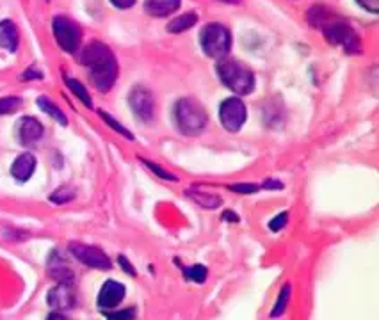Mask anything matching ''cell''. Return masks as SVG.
<instances>
[{"instance_id": "4fadbf2b", "label": "cell", "mask_w": 379, "mask_h": 320, "mask_svg": "<svg viewBox=\"0 0 379 320\" xmlns=\"http://www.w3.org/2000/svg\"><path fill=\"white\" fill-rule=\"evenodd\" d=\"M34 169H36V159H34L33 153H22V155H18V159L13 162L11 175L15 180L27 182L29 178L34 175Z\"/></svg>"}, {"instance_id": "d6a6232c", "label": "cell", "mask_w": 379, "mask_h": 320, "mask_svg": "<svg viewBox=\"0 0 379 320\" xmlns=\"http://www.w3.org/2000/svg\"><path fill=\"white\" fill-rule=\"evenodd\" d=\"M41 77H43V73H41L40 70L31 68V70H27V72H25L24 75H22V79L29 80V79H41Z\"/></svg>"}, {"instance_id": "52a82bcc", "label": "cell", "mask_w": 379, "mask_h": 320, "mask_svg": "<svg viewBox=\"0 0 379 320\" xmlns=\"http://www.w3.org/2000/svg\"><path fill=\"white\" fill-rule=\"evenodd\" d=\"M246 105L242 104V100H239V98H226L219 105V121H221L226 132H239L246 123Z\"/></svg>"}, {"instance_id": "5bb4252c", "label": "cell", "mask_w": 379, "mask_h": 320, "mask_svg": "<svg viewBox=\"0 0 379 320\" xmlns=\"http://www.w3.org/2000/svg\"><path fill=\"white\" fill-rule=\"evenodd\" d=\"M182 0H145V11L155 18H164L180 9Z\"/></svg>"}, {"instance_id": "9a60e30c", "label": "cell", "mask_w": 379, "mask_h": 320, "mask_svg": "<svg viewBox=\"0 0 379 320\" xmlns=\"http://www.w3.org/2000/svg\"><path fill=\"white\" fill-rule=\"evenodd\" d=\"M18 43H20V34H18V29L15 25V22H0V47L6 48L8 52H17Z\"/></svg>"}, {"instance_id": "d590c367", "label": "cell", "mask_w": 379, "mask_h": 320, "mask_svg": "<svg viewBox=\"0 0 379 320\" xmlns=\"http://www.w3.org/2000/svg\"><path fill=\"white\" fill-rule=\"evenodd\" d=\"M225 2H232V4H237L239 0H225Z\"/></svg>"}, {"instance_id": "d4e9b609", "label": "cell", "mask_w": 379, "mask_h": 320, "mask_svg": "<svg viewBox=\"0 0 379 320\" xmlns=\"http://www.w3.org/2000/svg\"><path fill=\"white\" fill-rule=\"evenodd\" d=\"M73 198H75V191H73V189L61 187L59 191H56L52 196H50V201H54V203H68Z\"/></svg>"}, {"instance_id": "836d02e7", "label": "cell", "mask_w": 379, "mask_h": 320, "mask_svg": "<svg viewBox=\"0 0 379 320\" xmlns=\"http://www.w3.org/2000/svg\"><path fill=\"white\" fill-rule=\"evenodd\" d=\"M221 219L232 221V223H239V216L235 212H232V210H226V212L221 216Z\"/></svg>"}, {"instance_id": "3957f363", "label": "cell", "mask_w": 379, "mask_h": 320, "mask_svg": "<svg viewBox=\"0 0 379 320\" xmlns=\"http://www.w3.org/2000/svg\"><path fill=\"white\" fill-rule=\"evenodd\" d=\"M173 116L177 128L184 136H200L209 123V114L205 107L194 98H180L175 104Z\"/></svg>"}, {"instance_id": "f1b7e54d", "label": "cell", "mask_w": 379, "mask_h": 320, "mask_svg": "<svg viewBox=\"0 0 379 320\" xmlns=\"http://www.w3.org/2000/svg\"><path fill=\"white\" fill-rule=\"evenodd\" d=\"M358 6H362L365 11L372 13V15H378L379 13V0H356Z\"/></svg>"}, {"instance_id": "6da1fadb", "label": "cell", "mask_w": 379, "mask_h": 320, "mask_svg": "<svg viewBox=\"0 0 379 320\" xmlns=\"http://www.w3.org/2000/svg\"><path fill=\"white\" fill-rule=\"evenodd\" d=\"M307 20L312 27L323 32L328 43L333 47H342L347 54L362 52V40L358 32L333 9L326 6H314L310 11H307Z\"/></svg>"}, {"instance_id": "4dcf8cb0", "label": "cell", "mask_w": 379, "mask_h": 320, "mask_svg": "<svg viewBox=\"0 0 379 320\" xmlns=\"http://www.w3.org/2000/svg\"><path fill=\"white\" fill-rule=\"evenodd\" d=\"M138 0H111V4L116 6L118 9H130Z\"/></svg>"}, {"instance_id": "277c9868", "label": "cell", "mask_w": 379, "mask_h": 320, "mask_svg": "<svg viewBox=\"0 0 379 320\" xmlns=\"http://www.w3.org/2000/svg\"><path fill=\"white\" fill-rule=\"evenodd\" d=\"M218 77L235 95H250L255 89V75L246 64L234 59H221L218 64Z\"/></svg>"}, {"instance_id": "7a4b0ae2", "label": "cell", "mask_w": 379, "mask_h": 320, "mask_svg": "<svg viewBox=\"0 0 379 320\" xmlns=\"http://www.w3.org/2000/svg\"><path fill=\"white\" fill-rule=\"evenodd\" d=\"M79 61L88 68L89 80L98 91L107 93L114 88L118 79V61L107 45L102 41H91L84 47Z\"/></svg>"}, {"instance_id": "1f68e13d", "label": "cell", "mask_w": 379, "mask_h": 320, "mask_svg": "<svg viewBox=\"0 0 379 320\" xmlns=\"http://www.w3.org/2000/svg\"><path fill=\"white\" fill-rule=\"evenodd\" d=\"M118 262H120V265H121V267H123V269H125L127 272H129L130 276H136V271H134V267H132V265H130V262L127 260V256H123V255H121L120 258H118Z\"/></svg>"}, {"instance_id": "5b68a950", "label": "cell", "mask_w": 379, "mask_h": 320, "mask_svg": "<svg viewBox=\"0 0 379 320\" xmlns=\"http://www.w3.org/2000/svg\"><path fill=\"white\" fill-rule=\"evenodd\" d=\"M200 43L205 56L221 61L230 52L232 34L223 24H209L202 29Z\"/></svg>"}, {"instance_id": "cb8c5ba5", "label": "cell", "mask_w": 379, "mask_h": 320, "mask_svg": "<svg viewBox=\"0 0 379 320\" xmlns=\"http://www.w3.org/2000/svg\"><path fill=\"white\" fill-rule=\"evenodd\" d=\"M22 100L18 96H6V98H0V116L9 114V112H15L20 107Z\"/></svg>"}, {"instance_id": "ba28073f", "label": "cell", "mask_w": 379, "mask_h": 320, "mask_svg": "<svg viewBox=\"0 0 379 320\" xmlns=\"http://www.w3.org/2000/svg\"><path fill=\"white\" fill-rule=\"evenodd\" d=\"M70 253L77 258L81 264L88 265L91 269H98V271H109L113 267L109 256L105 255L102 249L95 248V246L81 244V242H72L70 244Z\"/></svg>"}, {"instance_id": "d6986e66", "label": "cell", "mask_w": 379, "mask_h": 320, "mask_svg": "<svg viewBox=\"0 0 379 320\" xmlns=\"http://www.w3.org/2000/svg\"><path fill=\"white\" fill-rule=\"evenodd\" d=\"M65 82H66V86H68L70 91H72L73 95L77 96L79 100H81L82 104L86 105V107L93 109V102H91V96H89L88 89H86L84 86H82L81 82H79V80L70 79V77H65Z\"/></svg>"}, {"instance_id": "7c38bea8", "label": "cell", "mask_w": 379, "mask_h": 320, "mask_svg": "<svg viewBox=\"0 0 379 320\" xmlns=\"http://www.w3.org/2000/svg\"><path fill=\"white\" fill-rule=\"evenodd\" d=\"M43 137V125L36 118L25 116L18 123V139L24 146H34Z\"/></svg>"}, {"instance_id": "83f0119b", "label": "cell", "mask_w": 379, "mask_h": 320, "mask_svg": "<svg viewBox=\"0 0 379 320\" xmlns=\"http://www.w3.org/2000/svg\"><path fill=\"white\" fill-rule=\"evenodd\" d=\"M228 189L234 192H239V194H255L260 187L255 184H232L228 185Z\"/></svg>"}, {"instance_id": "ffe728a7", "label": "cell", "mask_w": 379, "mask_h": 320, "mask_svg": "<svg viewBox=\"0 0 379 320\" xmlns=\"http://www.w3.org/2000/svg\"><path fill=\"white\" fill-rule=\"evenodd\" d=\"M191 198H193V201H196V203L202 205L203 208H218L219 205H221V198L219 196H212V194H207V192H200V191H189L187 192Z\"/></svg>"}, {"instance_id": "484cf974", "label": "cell", "mask_w": 379, "mask_h": 320, "mask_svg": "<svg viewBox=\"0 0 379 320\" xmlns=\"http://www.w3.org/2000/svg\"><path fill=\"white\" fill-rule=\"evenodd\" d=\"M143 164H145L146 168L150 169V171H154L155 175H157V176H161L162 180L177 182V176H175V175H171V173H170V171H166V169L159 168V166L155 164V162H150V160H145V159H143Z\"/></svg>"}, {"instance_id": "8992f818", "label": "cell", "mask_w": 379, "mask_h": 320, "mask_svg": "<svg viewBox=\"0 0 379 320\" xmlns=\"http://www.w3.org/2000/svg\"><path fill=\"white\" fill-rule=\"evenodd\" d=\"M52 29L56 41L65 52H77L82 41V31L75 22L66 18V16H56L52 22Z\"/></svg>"}, {"instance_id": "e575fe53", "label": "cell", "mask_w": 379, "mask_h": 320, "mask_svg": "<svg viewBox=\"0 0 379 320\" xmlns=\"http://www.w3.org/2000/svg\"><path fill=\"white\" fill-rule=\"evenodd\" d=\"M264 187L266 189H283V184L282 182H266V184H264Z\"/></svg>"}, {"instance_id": "4316f807", "label": "cell", "mask_w": 379, "mask_h": 320, "mask_svg": "<svg viewBox=\"0 0 379 320\" xmlns=\"http://www.w3.org/2000/svg\"><path fill=\"white\" fill-rule=\"evenodd\" d=\"M287 223H289V212H282L280 216H276L275 219H271L269 223L271 232H280V230L285 228Z\"/></svg>"}, {"instance_id": "2e32d148", "label": "cell", "mask_w": 379, "mask_h": 320, "mask_svg": "<svg viewBox=\"0 0 379 320\" xmlns=\"http://www.w3.org/2000/svg\"><path fill=\"white\" fill-rule=\"evenodd\" d=\"M49 274L52 280H56L57 283H68L73 285V272L65 262L57 258V256H50L49 262Z\"/></svg>"}, {"instance_id": "30bf717a", "label": "cell", "mask_w": 379, "mask_h": 320, "mask_svg": "<svg viewBox=\"0 0 379 320\" xmlns=\"http://www.w3.org/2000/svg\"><path fill=\"white\" fill-rule=\"evenodd\" d=\"M125 294L127 290L121 283H118V281H113V280L105 281L100 294H98V306H100L102 310L116 308L118 304L123 301Z\"/></svg>"}, {"instance_id": "f546056e", "label": "cell", "mask_w": 379, "mask_h": 320, "mask_svg": "<svg viewBox=\"0 0 379 320\" xmlns=\"http://www.w3.org/2000/svg\"><path fill=\"white\" fill-rule=\"evenodd\" d=\"M107 319H113V320H118V319H134V310H123V312H114V313H109V312H105L104 313Z\"/></svg>"}, {"instance_id": "8fae6325", "label": "cell", "mask_w": 379, "mask_h": 320, "mask_svg": "<svg viewBox=\"0 0 379 320\" xmlns=\"http://www.w3.org/2000/svg\"><path fill=\"white\" fill-rule=\"evenodd\" d=\"M73 304H75V294H73L72 285L59 283L49 292V306L57 312L73 308Z\"/></svg>"}, {"instance_id": "ac0fdd59", "label": "cell", "mask_w": 379, "mask_h": 320, "mask_svg": "<svg viewBox=\"0 0 379 320\" xmlns=\"http://www.w3.org/2000/svg\"><path fill=\"white\" fill-rule=\"evenodd\" d=\"M36 104L38 107L45 112V114H49V116L54 118V120H56L59 125H63V127L68 125V118H66L65 112L61 111L56 104H52V100H49L47 96H40V98L36 100Z\"/></svg>"}, {"instance_id": "44dd1931", "label": "cell", "mask_w": 379, "mask_h": 320, "mask_svg": "<svg viewBox=\"0 0 379 320\" xmlns=\"http://www.w3.org/2000/svg\"><path fill=\"white\" fill-rule=\"evenodd\" d=\"M291 285L287 283L285 287L282 288V292H280V296H278V301H276V306L275 308H273V313H271V317H280V315H283V312H285V308H287V304H289V297H291Z\"/></svg>"}, {"instance_id": "9c48e42d", "label": "cell", "mask_w": 379, "mask_h": 320, "mask_svg": "<svg viewBox=\"0 0 379 320\" xmlns=\"http://www.w3.org/2000/svg\"><path fill=\"white\" fill-rule=\"evenodd\" d=\"M129 105L132 112L141 121L148 123L155 116V98L154 93L146 89L145 86H136L129 95Z\"/></svg>"}, {"instance_id": "e0dca14e", "label": "cell", "mask_w": 379, "mask_h": 320, "mask_svg": "<svg viewBox=\"0 0 379 320\" xmlns=\"http://www.w3.org/2000/svg\"><path fill=\"white\" fill-rule=\"evenodd\" d=\"M196 24H198V13L187 11L184 15L177 16L175 20H171L168 24V31L173 32V34H180V32H186L189 29H193Z\"/></svg>"}, {"instance_id": "7402d4cb", "label": "cell", "mask_w": 379, "mask_h": 320, "mask_svg": "<svg viewBox=\"0 0 379 320\" xmlns=\"http://www.w3.org/2000/svg\"><path fill=\"white\" fill-rule=\"evenodd\" d=\"M184 272H186L187 280L194 281V283H205L207 274H209L207 267H203V265H193V267L184 269Z\"/></svg>"}, {"instance_id": "603a6c76", "label": "cell", "mask_w": 379, "mask_h": 320, "mask_svg": "<svg viewBox=\"0 0 379 320\" xmlns=\"http://www.w3.org/2000/svg\"><path fill=\"white\" fill-rule=\"evenodd\" d=\"M98 114H100V118H102V120H104L105 123L109 125L111 128H114V130H116L118 134H121V136H123V137H127V139H129V141H132V139H134V136H132V134H130L129 130H127V128L123 127V125H121V123H118V121L114 120L113 116H109V114H107V112H105V111H98Z\"/></svg>"}]
</instances>
